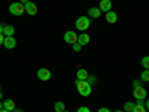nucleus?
<instances>
[{
  "instance_id": "1",
  "label": "nucleus",
  "mask_w": 149,
  "mask_h": 112,
  "mask_svg": "<svg viewBox=\"0 0 149 112\" xmlns=\"http://www.w3.org/2000/svg\"><path fill=\"white\" fill-rule=\"evenodd\" d=\"M74 85H76V90H78V93L82 97H88L91 94V91H93V87H91V84L88 81H79V79H76V81H74Z\"/></svg>"
},
{
  "instance_id": "23",
  "label": "nucleus",
  "mask_w": 149,
  "mask_h": 112,
  "mask_svg": "<svg viewBox=\"0 0 149 112\" xmlns=\"http://www.w3.org/2000/svg\"><path fill=\"white\" fill-rule=\"evenodd\" d=\"M78 112H91V111H90V108H86V106H81L78 109Z\"/></svg>"
},
{
  "instance_id": "9",
  "label": "nucleus",
  "mask_w": 149,
  "mask_h": 112,
  "mask_svg": "<svg viewBox=\"0 0 149 112\" xmlns=\"http://www.w3.org/2000/svg\"><path fill=\"white\" fill-rule=\"evenodd\" d=\"M98 9H100V12L112 10V2H110V0H100V3H98Z\"/></svg>"
},
{
  "instance_id": "14",
  "label": "nucleus",
  "mask_w": 149,
  "mask_h": 112,
  "mask_svg": "<svg viewBox=\"0 0 149 112\" xmlns=\"http://www.w3.org/2000/svg\"><path fill=\"white\" fill-rule=\"evenodd\" d=\"M133 112H148V109L143 106V100H137V103H134Z\"/></svg>"
},
{
  "instance_id": "24",
  "label": "nucleus",
  "mask_w": 149,
  "mask_h": 112,
  "mask_svg": "<svg viewBox=\"0 0 149 112\" xmlns=\"http://www.w3.org/2000/svg\"><path fill=\"white\" fill-rule=\"evenodd\" d=\"M97 112H112V111H110L109 108H100V109H98Z\"/></svg>"
},
{
  "instance_id": "4",
  "label": "nucleus",
  "mask_w": 149,
  "mask_h": 112,
  "mask_svg": "<svg viewBox=\"0 0 149 112\" xmlns=\"http://www.w3.org/2000/svg\"><path fill=\"white\" fill-rule=\"evenodd\" d=\"M133 96L137 99V100H145L146 96H148V91H146V88H143V87H136Z\"/></svg>"
},
{
  "instance_id": "3",
  "label": "nucleus",
  "mask_w": 149,
  "mask_h": 112,
  "mask_svg": "<svg viewBox=\"0 0 149 112\" xmlns=\"http://www.w3.org/2000/svg\"><path fill=\"white\" fill-rule=\"evenodd\" d=\"M9 12L15 17H21L24 14V5H21L19 2H15V3H10L9 5Z\"/></svg>"
},
{
  "instance_id": "12",
  "label": "nucleus",
  "mask_w": 149,
  "mask_h": 112,
  "mask_svg": "<svg viewBox=\"0 0 149 112\" xmlns=\"http://www.w3.org/2000/svg\"><path fill=\"white\" fill-rule=\"evenodd\" d=\"M2 105H3V109H6V111H10V112L14 111L15 108H17V106H15V102L12 100V99H6V100H5Z\"/></svg>"
},
{
  "instance_id": "29",
  "label": "nucleus",
  "mask_w": 149,
  "mask_h": 112,
  "mask_svg": "<svg viewBox=\"0 0 149 112\" xmlns=\"http://www.w3.org/2000/svg\"><path fill=\"white\" fill-rule=\"evenodd\" d=\"M12 112H22V111H21V109H17V108H15V109L12 111Z\"/></svg>"
},
{
  "instance_id": "30",
  "label": "nucleus",
  "mask_w": 149,
  "mask_h": 112,
  "mask_svg": "<svg viewBox=\"0 0 149 112\" xmlns=\"http://www.w3.org/2000/svg\"><path fill=\"white\" fill-rule=\"evenodd\" d=\"M3 109V105H2V102H0V111H2Z\"/></svg>"
},
{
  "instance_id": "8",
  "label": "nucleus",
  "mask_w": 149,
  "mask_h": 112,
  "mask_svg": "<svg viewBox=\"0 0 149 112\" xmlns=\"http://www.w3.org/2000/svg\"><path fill=\"white\" fill-rule=\"evenodd\" d=\"M24 12L33 17V15H36V14H37V6H36V5L31 2V0H30L29 3H26V5H24Z\"/></svg>"
},
{
  "instance_id": "21",
  "label": "nucleus",
  "mask_w": 149,
  "mask_h": 112,
  "mask_svg": "<svg viewBox=\"0 0 149 112\" xmlns=\"http://www.w3.org/2000/svg\"><path fill=\"white\" fill-rule=\"evenodd\" d=\"M81 49H82V46H81L79 43H73V51H74V52H79Z\"/></svg>"
},
{
  "instance_id": "34",
  "label": "nucleus",
  "mask_w": 149,
  "mask_h": 112,
  "mask_svg": "<svg viewBox=\"0 0 149 112\" xmlns=\"http://www.w3.org/2000/svg\"><path fill=\"white\" fill-rule=\"evenodd\" d=\"M63 112H69V111H63Z\"/></svg>"
},
{
  "instance_id": "28",
  "label": "nucleus",
  "mask_w": 149,
  "mask_h": 112,
  "mask_svg": "<svg viewBox=\"0 0 149 112\" xmlns=\"http://www.w3.org/2000/svg\"><path fill=\"white\" fill-rule=\"evenodd\" d=\"M3 29H5V24H0V33L3 34Z\"/></svg>"
},
{
  "instance_id": "13",
  "label": "nucleus",
  "mask_w": 149,
  "mask_h": 112,
  "mask_svg": "<svg viewBox=\"0 0 149 112\" xmlns=\"http://www.w3.org/2000/svg\"><path fill=\"white\" fill-rule=\"evenodd\" d=\"M100 15H102V12H100L98 8H90L88 9V15H86V17H88V18H98Z\"/></svg>"
},
{
  "instance_id": "33",
  "label": "nucleus",
  "mask_w": 149,
  "mask_h": 112,
  "mask_svg": "<svg viewBox=\"0 0 149 112\" xmlns=\"http://www.w3.org/2000/svg\"><path fill=\"white\" fill-rule=\"evenodd\" d=\"M115 112H124V111H119V109H116V111H115Z\"/></svg>"
},
{
  "instance_id": "20",
  "label": "nucleus",
  "mask_w": 149,
  "mask_h": 112,
  "mask_svg": "<svg viewBox=\"0 0 149 112\" xmlns=\"http://www.w3.org/2000/svg\"><path fill=\"white\" fill-rule=\"evenodd\" d=\"M142 66H143V69H149V57L148 55L142 58Z\"/></svg>"
},
{
  "instance_id": "5",
  "label": "nucleus",
  "mask_w": 149,
  "mask_h": 112,
  "mask_svg": "<svg viewBox=\"0 0 149 112\" xmlns=\"http://www.w3.org/2000/svg\"><path fill=\"white\" fill-rule=\"evenodd\" d=\"M76 41H78V33H74L72 30H69V32L64 33V42L66 43L73 45V43H76Z\"/></svg>"
},
{
  "instance_id": "10",
  "label": "nucleus",
  "mask_w": 149,
  "mask_h": 112,
  "mask_svg": "<svg viewBox=\"0 0 149 112\" xmlns=\"http://www.w3.org/2000/svg\"><path fill=\"white\" fill-rule=\"evenodd\" d=\"M76 43H79L81 46L88 45V43H90V34H88V33H81V34H78V41H76Z\"/></svg>"
},
{
  "instance_id": "7",
  "label": "nucleus",
  "mask_w": 149,
  "mask_h": 112,
  "mask_svg": "<svg viewBox=\"0 0 149 112\" xmlns=\"http://www.w3.org/2000/svg\"><path fill=\"white\" fill-rule=\"evenodd\" d=\"M37 78H39L40 81H49L51 79V72H49V69L42 67V69L37 70Z\"/></svg>"
},
{
  "instance_id": "15",
  "label": "nucleus",
  "mask_w": 149,
  "mask_h": 112,
  "mask_svg": "<svg viewBox=\"0 0 149 112\" xmlns=\"http://www.w3.org/2000/svg\"><path fill=\"white\" fill-rule=\"evenodd\" d=\"M76 78L79 81H86V78H88V72H86L85 69H79L76 72Z\"/></svg>"
},
{
  "instance_id": "32",
  "label": "nucleus",
  "mask_w": 149,
  "mask_h": 112,
  "mask_svg": "<svg viewBox=\"0 0 149 112\" xmlns=\"http://www.w3.org/2000/svg\"><path fill=\"white\" fill-rule=\"evenodd\" d=\"M2 99H3V94H2V93H0V100H2Z\"/></svg>"
},
{
  "instance_id": "16",
  "label": "nucleus",
  "mask_w": 149,
  "mask_h": 112,
  "mask_svg": "<svg viewBox=\"0 0 149 112\" xmlns=\"http://www.w3.org/2000/svg\"><path fill=\"white\" fill-rule=\"evenodd\" d=\"M14 33H15L14 26H5V29H3V36H14Z\"/></svg>"
},
{
  "instance_id": "11",
  "label": "nucleus",
  "mask_w": 149,
  "mask_h": 112,
  "mask_svg": "<svg viewBox=\"0 0 149 112\" xmlns=\"http://www.w3.org/2000/svg\"><path fill=\"white\" fill-rule=\"evenodd\" d=\"M106 21H107L109 24H113V22H116V21H118V15H116V12H113V10H109V12H106Z\"/></svg>"
},
{
  "instance_id": "17",
  "label": "nucleus",
  "mask_w": 149,
  "mask_h": 112,
  "mask_svg": "<svg viewBox=\"0 0 149 112\" xmlns=\"http://www.w3.org/2000/svg\"><path fill=\"white\" fill-rule=\"evenodd\" d=\"M54 111H55V112H63V111H66V105H64L63 102H55Z\"/></svg>"
},
{
  "instance_id": "18",
  "label": "nucleus",
  "mask_w": 149,
  "mask_h": 112,
  "mask_svg": "<svg viewBox=\"0 0 149 112\" xmlns=\"http://www.w3.org/2000/svg\"><path fill=\"white\" fill-rule=\"evenodd\" d=\"M140 79H142L143 82H148V81H149V70H148V69H145V70L142 72V75H140Z\"/></svg>"
},
{
  "instance_id": "22",
  "label": "nucleus",
  "mask_w": 149,
  "mask_h": 112,
  "mask_svg": "<svg viewBox=\"0 0 149 112\" xmlns=\"http://www.w3.org/2000/svg\"><path fill=\"white\" fill-rule=\"evenodd\" d=\"M86 81H88L90 84H94V82H95V76H93V75H88V78H86Z\"/></svg>"
},
{
  "instance_id": "25",
  "label": "nucleus",
  "mask_w": 149,
  "mask_h": 112,
  "mask_svg": "<svg viewBox=\"0 0 149 112\" xmlns=\"http://www.w3.org/2000/svg\"><path fill=\"white\" fill-rule=\"evenodd\" d=\"M133 87H134V88H136V87H140V81H139V79H136V81L133 82Z\"/></svg>"
},
{
  "instance_id": "2",
  "label": "nucleus",
  "mask_w": 149,
  "mask_h": 112,
  "mask_svg": "<svg viewBox=\"0 0 149 112\" xmlns=\"http://www.w3.org/2000/svg\"><path fill=\"white\" fill-rule=\"evenodd\" d=\"M90 26H91V18H88V17H79L76 21H74V27H76L78 30H81V32L88 30Z\"/></svg>"
},
{
  "instance_id": "19",
  "label": "nucleus",
  "mask_w": 149,
  "mask_h": 112,
  "mask_svg": "<svg viewBox=\"0 0 149 112\" xmlns=\"http://www.w3.org/2000/svg\"><path fill=\"white\" fill-rule=\"evenodd\" d=\"M133 108H134V103H131V102L124 103V111L125 112H133Z\"/></svg>"
},
{
  "instance_id": "31",
  "label": "nucleus",
  "mask_w": 149,
  "mask_h": 112,
  "mask_svg": "<svg viewBox=\"0 0 149 112\" xmlns=\"http://www.w3.org/2000/svg\"><path fill=\"white\" fill-rule=\"evenodd\" d=\"M0 112H10V111H6V109H2V111H0Z\"/></svg>"
},
{
  "instance_id": "27",
  "label": "nucleus",
  "mask_w": 149,
  "mask_h": 112,
  "mask_svg": "<svg viewBox=\"0 0 149 112\" xmlns=\"http://www.w3.org/2000/svg\"><path fill=\"white\" fill-rule=\"evenodd\" d=\"M29 2H30V0H19L21 5H26V3H29Z\"/></svg>"
},
{
  "instance_id": "26",
  "label": "nucleus",
  "mask_w": 149,
  "mask_h": 112,
  "mask_svg": "<svg viewBox=\"0 0 149 112\" xmlns=\"http://www.w3.org/2000/svg\"><path fill=\"white\" fill-rule=\"evenodd\" d=\"M3 39H5V36L0 33V45H3Z\"/></svg>"
},
{
  "instance_id": "6",
  "label": "nucleus",
  "mask_w": 149,
  "mask_h": 112,
  "mask_svg": "<svg viewBox=\"0 0 149 112\" xmlns=\"http://www.w3.org/2000/svg\"><path fill=\"white\" fill-rule=\"evenodd\" d=\"M3 46L8 48V49H14V48L17 46L15 37H14V36H5V39H3Z\"/></svg>"
}]
</instances>
